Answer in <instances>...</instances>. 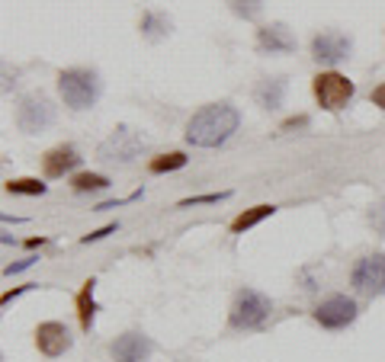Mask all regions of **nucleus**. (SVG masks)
<instances>
[{
    "mask_svg": "<svg viewBox=\"0 0 385 362\" xmlns=\"http://www.w3.org/2000/svg\"><path fill=\"white\" fill-rule=\"evenodd\" d=\"M241 128V112L231 103H209L187 122V144L193 148H219Z\"/></svg>",
    "mask_w": 385,
    "mask_h": 362,
    "instance_id": "nucleus-1",
    "label": "nucleus"
},
{
    "mask_svg": "<svg viewBox=\"0 0 385 362\" xmlns=\"http://www.w3.org/2000/svg\"><path fill=\"white\" fill-rule=\"evenodd\" d=\"M58 90H61L64 106L71 110H90L100 96V77L90 68H68L58 74Z\"/></svg>",
    "mask_w": 385,
    "mask_h": 362,
    "instance_id": "nucleus-2",
    "label": "nucleus"
},
{
    "mask_svg": "<svg viewBox=\"0 0 385 362\" xmlns=\"http://www.w3.org/2000/svg\"><path fill=\"white\" fill-rule=\"evenodd\" d=\"M148 151V138L142 132H135L129 126H119L110 132V138H103L96 148V158L110 160V164H132L138 154Z\"/></svg>",
    "mask_w": 385,
    "mask_h": 362,
    "instance_id": "nucleus-3",
    "label": "nucleus"
},
{
    "mask_svg": "<svg viewBox=\"0 0 385 362\" xmlns=\"http://www.w3.org/2000/svg\"><path fill=\"white\" fill-rule=\"evenodd\" d=\"M273 311V301L257 289H241L235 295V305H231V315H228V324L235 331H254L260 324L270 317Z\"/></svg>",
    "mask_w": 385,
    "mask_h": 362,
    "instance_id": "nucleus-4",
    "label": "nucleus"
},
{
    "mask_svg": "<svg viewBox=\"0 0 385 362\" xmlns=\"http://www.w3.org/2000/svg\"><path fill=\"white\" fill-rule=\"evenodd\" d=\"M312 90H314V100H318V106L328 112H337L344 110L347 103L354 100L356 87H354V80H347L344 74L337 71H321L318 77L312 80Z\"/></svg>",
    "mask_w": 385,
    "mask_h": 362,
    "instance_id": "nucleus-5",
    "label": "nucleus"
},
{
    "mask_svg": "<svg viewBox=\"0 0 385 362\" xmlns=\"http://www.w3.org/2000/svg\"><path fill=\"white\" fill-rule=\"evenodd\" d=\"M350 282H354L356 292L370 295V299L385 295V257L382 253H370V257L356 260L354 273H350Z\"/></svg>",
    "mask_w": 385,
    "mask_h": 362,
    "instance_id": "nucleus-6",
    "label": "nucleus"
},
{
    "mask_svg": "<svg viewBox=\"0 0 385 362\" xmlns=\"http://www.w3.org/2000/svg\"><path fill=\"white\" fill-rule=\"evenodd\" d=\"M356 315L360 311H356V301L350 295H330L314 308V321L321 324L324 331H344L356 321Z\"/></svg>",
    "mask_w": 385,
    "mask_h": 362,
    "instance_id": "nucleus-7",
    "label": "nucleus"
},
{
    "mask_svg": "<svg viewBox=\"0 0 385 362\" xmlns=\"http://www.w3.org/2000/svg\"><path fill=\"white\" fill-rule=\"evenodd\" d=\"M52 122H55V106H52L45 96H29V100H23L20 110H16V126L26 135L42 132V128H48Z\"/></svg>",
    "mask_w": 385,
    "mask_h": 362,
    "instance_id": "nucleus-8",
    "label": "nucleus"
},
{
    "mask_svg": "<svg viewBox=\"0 0 385 362\" xmlns=\"http://www.w3.org/2000/svg\"><path fill=\"white\" fill-rule=\"evenodd\" d=\"M71 343H74V337L61 321H45V324L36 327V347H39V353L45 356V359H58V356H64L68 349H71Z\"/></svg>",
    "mask_w": 385,
    "mask_h": 362,
    "instance_id": "nucleus-9",
    "label": "nucleus"
},
{
    "mask_svg": "<svg viewBox=\"0 0 385 362\" xmlns=\"http://www.w3.org/2000/svg\"><path fill=\"white\" fill-rule=\"evenodd\" d=\"M350 48H354V42L340 32H318L312 39V58L318 64H337L350 55Z\"/></svg>",
    "mask_w": 385,
    "mask_h": 362,
    "instance_id": "nucleus-10",
    "label": "nucleus"
},
{
    "mask_svg": "<svg viewBox=\"0 0 385 362\" xmlns=\"http://www.w3.org/2000/svg\"><path fill=\"white\" fill-rule=\"evenodd\" d=\"M257 48L263 55H289L296 52V36L289 32V26L283 23H270L257 29Z\"/></svg>",
    "mask_w": 385,
    "mask_h": 362,
    "instance_id": "nucleus-11",
    "label": "nucleus"
},
{
    "mask_svg": "<svg viewBox=\"0 0 385 362\" xmlns=\"http://www.w3.org/2000/svg\"><path fill=\"white\" fill-rule=\"evenodd\" d=\"M80 160L84 158H80L71 144H58V148L45 151V158H42V174H45L48 180H61V176H68L71 170H78Z\"/></svg>",
    "mask_w": 385,
    "mask_h": 362,
    "instance_id": "nucleus-12",
    "label": "nucleus"
},
{
    "mask_svg": "<svg viewBox=\"0 0 385 362\" xmlns=\"http://www.w3.org/2000/svg\"><path fill=\"white\" fill-rule=\"evenodd\" d=\"M151 356V340L145 333H122V337L112 343V362H148Z\"/></svg>",
    "mask_w": 385,
    "mask_h": 362,
    "instance_id": "nucleus-13",
    "label": "nucleus"
},
{
    "mask_svg": "<svg viewBox=\"0 0 385 362\" xmlns=\"http://www.w3.org/2000/svg\"><path fill=\"white\" fill-rule=\"evenodd\" d=\"M286 87H289V80L286 77H263L257 84V90H254V100L263 106V110H279L286 100Z\"/></svg>",
    "mask_w": 385,
    "mask_h": 362,
    "instance_id": "nucleus-14",
    "label": "nucleus"
},
{
    "mask_svg": "<svg viewBox=\"0 0 385 362\" xmlns=\"http://www.w3.org/2000/svg\"><path fill=\"white\" fill-rule=\"evenodd\" d=\"M94 292H96V279L90 276L84 285H80L78 292V299H74V305H78V321L84 331H94V321H96V299H94Z\"/></svg>",
    "mask_w": 385,
    "mask_h": 362,
    "instance_id": "nucleus-15",
    "label": "nucleus"
},
{
    "mask_svg": "<svg viewBox=\"0 0 385 362\" xmlns=\"http://www.w3.org/2000/svg\"><path fill=\"white\" fill-rule=\"evenodd\" d=\"M138 29H142V36L148 42H161V39H167V36L173 32V20L167 13L148 10V13L142 16V26H138Z\"/></svg>",
    "mask_w": 385,
    "mask_h": 362,
    "instance_id": "nucleus-16",
    "label": "nucleus"
},
{
    "mask_svg": "<svg viewBox=\"0 0 385 362\" xmlns=\"http://www.w3.org/2000/svg\"><path fill=\"white\" fill-rule=\"evenodd\" d=\"M273 212H276V205H254V209L241 212L235 221H231V231H235V234H244V231H251L254 225H260L263 218H270Z\"/></svg>",
    "mask_w": 385,
    "mask_h": 362,
    "instance_id": "nucleus-17",
    "label": "nucleus"
},
{
    "mask_svg": "<svg viewBox=\"0 0 385 362\" xmlns=\"http://www.w3.org/2000/svg\"><path fill=\"white\" fill-rule=\"evenodd\" d=\"M187 154L183 151H170V154H157V158L148 160V170L151 174H173V170H180L187 167Z\"/></svg>",
    "mask_w": 385,
    "mask_h": 362,
    "instance_id": "nucleus-18",
    "label": "nucleus"
},
{
    "mask_svg": "<svg viewBox=\"0 0 385 362\" xmlns=\"http://www.w3.org/2000/svg\"><path fill=\"white\" fill-rule=\"evenodd\" d=\"M110 176H103V174H74L71 176V189L74 193H100V189H110Z\"/></svg>",
    "mask_w": 385,
    "mask_h": 362,
    "instance_id": "nucleus-19",
    "label": "nucleus"
},
{
    "mask_svg": "<svg viewBox=\"0 0 385 362\" xmlns=\"http://www.w3.org/2000/svg\"><path fill=\"white\" fill-rule=\"evenodd\" d=\"M3 189L13 193V196H45L48 186L42 180H32V176H20V180H7Z\"/></svg>",
    "mask_w": 385,
    "mask_h": 362,
    "instance_id": "nucleus-20",
    "label": "nucleus"
},
{
    "mask_svg": "<svg viewBox=\"0 0 385 362\" xmlns=\"http://www.w3.org/2000/svg\"><path fill=\"white\" fill-rule=\"evenodd\" d=\"M228 7L235 16H241V20H257L260 13H263V0H228Z\"/></svg>",
    "mask_w": 385,
    "mask_h": 362,
    "instance_id": "nucleus-21",
    "label": "nucleus"
},
{
    "mask_svg": "<svg viewBox=\"0 0 385 362\" xmlns=\"http://www.w3.org/2000/svg\"><path fill=\"white\" fill-rule=\"evenodd\" d=\"M225 199H231V189H225V193H205V196H189V199H183V202H177V209H193V205H215V202H225Z\"/></svg>",
    "mask_w": 385,
    "mask_h": 362,
    "instance_id": "nucleus-22",
    "label": "nucleus"
},
{
    "mask_svg": "<svg viewBox=\"0 0 385 362\" xmlns=\"http://www.w3.org/2000/svg\"><path fill=\"white\" fill-rule=\"evenodd\" d=\"M142 196H145L142 189H135L132 196H126V199H112V202H100V205H96V209H94V212H106V209H119V205H129V202H138V199H142Z\"/></svg>",
    "mask_w": 385,
    "mask_h": 362,
    "instance_id": "nucleus-23",
    "label": "nucleus"
},
{
    "mask_svg": "<svg viewBox=\"0 0 385 362\" xmlns=\"http://www.w3.org/2000/svg\"><path fill=\"white\" fill-rule=\"evenodd\" d=\"M119 231V225L112 221V225H106V228H100V231H90L87 237H80V244H96V241H103V237H110V234H116Z\"/></svg>",
    "mask_w": 385,
    "mask_h": 362,
    "instance_id": "nucleus-24",
    "label": "nucleus"
},
{
    "mask_svg": "<svg viewBox=\"0 0 385 362\" xmlns=\"http://www.w3.org/2000/svg\"><path fill=\"white\" fill-rule=\"evenodd\" d=\"M36 263H39V257H23V260H20V263H10V266L3 269V276H16V273H26V269H29V266H36Z\"/></svg>",
    "mask_w": 385,
    "mask_h": 362,
    "instance_id": "nucleus-25",
    "label": "nucleus"
},
{
    "mask_svg": "<svg viewBox=\"0 0 385 362\" xmlns=\"http://www.w3.org/2000/svg\"><path fill=\"white\" fill-rule=\"evenodd\" d=\"M296 128H308V116H296V119H286L279 132H296Z\"/></svg>",
    "mask_w": 385,
    "mask_h": 362,
    "instance_id": "nucleus-26",
    "label": "nucleus"
},
{
    "mask_svg": "<svg viewBox=\"0 0 385 362\" xmlns=\"http://www.w3.org/2000/svg\"><path fill=\"white\" fill-rule=\"evenodd\" d=\"M370 103H372V106H379V110H385V80L379 84V87H372Z\"/></svg>",
    "mask_w": 385,
    "mask_h": 362,
    "instance_id": "nucleus-27",
    "label": "nucleus"
},
{
    "mask_svg": "<svg viewBox=\"0 0 385 362\" xmlns=\"http://www.w3.org/2000/svg\"><path fill=\"white\" fill-rule=\"evenodd\" d=\"M45 241H48V237H32V241H26V247H42Z\"/></svg>",
    "mask_w": 385,
    "mask_h": 362,
    "instance_id": "nucleus-28",
    "label": "nucleus"
}]
</instances>
